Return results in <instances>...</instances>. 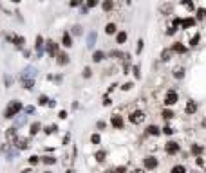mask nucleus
<instances>
[{"mask_svg":"<svg viewBox=\"0 0 206 173\" xmlns=\"http://www.w3.org/2000/svg\"><path fill=\"white\" fill-rule=\"evenodd\" d=\"M22 110V105H20V101H11L7 107H5V112H4V116L5 117H14L18 112Z\"/></svg>","mask_w":206,"mask_h":173,"instance_id":"f257e3e1","label":"nucleus"},{"mask_svg":"<svg viewBox=\"0 0 206 173\" xmlns=\"http://www.w3.org/2000/svg\"><path fill=\"white\" fill-rule=\"evenodd\" d=\"M130 123H134V125H139V123H143L145 121V112L143 110H136V112H132L130 114Z\"/></svg>","mask_w":206,"mask_h":173,"instance_id":"f03ea898","label":"nucleus"},{"mask_svg":"<svg viewBox=\"0 0 206 173\" xmlns=\"http://www.w3.org/2000/svg\"><path fill=\"white\" fill-rule=\"evenodd\" d=\"M179 101V96H177V92H174V90H170L168 94H166V97H165V103L170 107V105H176Z\"/></svg>","mask_w":206,"mask_h":173,"instance_id":"7ed1b4c3","label":"nucleus"},{"mask_svg":"<svg viewBox=\"0 0 206 173\" xmlns=\"http://www.w3.org/2000/svg\"><path fill=\"white\" fill-rule=\"evenodd\" d=\"M165 148H166V153H170V155H174V153H177V152H179V144H177V143H174V141H168Z\"/></svg>","mask_w":206,"mask_h":173,"instance_id":"20e7f679","label":"nucleus"},{"mask_svg":"<svg viewBox=\"0 0 206 173\" xmlns=\"http://www.w3.org/2000/svg\"><path fill=\"white\" fill-rule=\"evenodd\" d=\"M156 166H157L156 157H147V159H145V168H147V170H154Z\"/></svg>","mask_w":206,"mask_h":173,"instance_id":"39448f33","label":"nucleus"},{"mask_svg":"<svg viewBox=\"0 0 206 173\" xmlns=\"http://www.w3.org/2000/svg\"><path fill=\"white\" fill-rule=\"evenodd\" d=\"M112 126H114V128H121V126H123L121 116H112Z\"/></svg>","mask_w":206,"mask_h":173,"instance_id":"423d86ee","label":"nucleus"},{"mask_svg":"<svg viewBox=\"0 0 206 173\" xmlns=\"http://www.w3.org/2000/svg\"><path fill=\"white\" fill-rule=\"evenodd\" d=\"M14 144H16V148H20V150H24V148H27V139H22V137H16V139H14Z\"/></svg>","mask_w":206,"mask_h":173,"instance_id":"0eeeda50","label":"nucleus"},{"mask_svg":"<svg viewBox=\"0 0 206 173\" xmlns=\"http://www.w3.org/2000/svg\"><path fill=\"white\" fill-rule=\"evenodd\" d=\"M56 61H58L60 65H67V63H69V56H67L65 52H60V54H58V60H56Z\"/></svg>","mask_w":206,"mask_h":173,"instance_id":"6e6552de","label":"nucleus"},{"mask_svg":"<svg viewBox=\"0 0 206 173\" xmlns=\"http://www.w3.org/2000/svg\"><path fill=\"white\" fill-rule=\"evenodd\" d=\"M56 49H58V45H56L54 42H47V51H49V54H54Z\"/></svg>","mask_w":206,"mask_h":173,"instance_id":"1a4fd4ad","label":"nucleus"},{"mask_svg":"<svg viewBox=\"0 0 206 173\" xmlns=\"http://www.w3.org/2000/svg\"><path fill=\"white\" fill-rule=\"evenodd\" d=\"M181 23H183V27H192L195 23V20L194 18H185V20H181Z\"/></svg>","mask_w":206,"mask_h":173,"instance_id":"9d476101","label":"nucleus"},{"mask_svg":"<svg viewBox=\"0 0 206 173\" xmlns=\"http://www.w3.org/2000/svg\"><path fill=\"white\" fill-rule=\"evenodd\" d=\"M63 45H65V47H71V45H72V40H71L69 32H63Z\"/></svg>","mask_w":206,"mask_h":173,"instance_id":"9b49d317","label":"nucleus"},{"mask_svg":"<svg viewBox=\"0 0 206 173\" xmlns=\"http://www.w3.org/2000/svg\"><path fill=\"white\" fill-rule=\"evenodd\" d=\"M195 110H197V105H195V103H192V101H190V103H188V105H186V112H188V114H194V112H195Z\"/></svg>","mask_w":206,"mask_h":173,"instance_id":"f8f14e48","label":"nucleus"},{"mask_svg":"<svg viewBox=\"0 0 206 173\" xmlns=\"http://www.w3.org/2000/svg\"><path fill=\"white\" fill-rule=\"evenodd\" d=\"M116 40H118V43H123L125 40H127V32H118V36H116Z\"/></svg>","mask_w":206,"mask_h":173,"instance_id":"ddd939ff","label":"nucleus"},{"mask_svg":"<svg viewBox=\"0 0 206 173\" xmlns=\"http://www.w3.org/2000/svg\"><path fill=\"white\" fill-rule=\"evenodd\" d=\"M103 56H105V54H103V51H96V52H94V61H101V60H103Z\"/></svg>","mask_w":206,"mask_h":173,"instance_id":"4468645a","label":"nucleus"},{"mask_svg":"<svg viewBox=\"0 0 206 173\" xmlns=\"http://www.w3.org/2000/svg\"><path fill=\"white\" fill-rule=\"evenodd\" d=\"M201 152H203V146H201V144H194V146H192V153H195V155H199Z\"/></svg>","mask_w":206,"mask_h":173,"instance_id":"2eb2a0df","label":"nucleus"},{"mask_svg":"<svg viewBox=\"0 0 206 173\" xmlns=\"http://www.w3.org/2000/svg\"><path fill=\"white\" fill-rule=\"evenodd\" d=\"M96 161H98V162H103V161H105V152H103V150H100V152L96 153Z\"/></svg>","mask_w":206,"mask_h":173,"instance_id":"dca6fc26","label":"nucleus"},{"mask_svg":"<svg viewBox=\"0 0 206 173\" xmlns=\"http://www.w3.org/2000/svg\"><path fill=\"white\" fill-rule=\"evenodd\" d=\"M204 16H206V9H204V7H199V9H197V18L203 20Z\"/></svg>","mask_w":206,"mask_h":173,"instance_id":"f3484780","label":"nucleus"},{"mask_svg":"<svg viewBox=\"0 0 206 173\" xmlns=\"http://www.w3.org/2000/svg\"><path fill=\"white\" fill-rule=\"evenodd\" d=\"M105 31H107L109 34H112V32H116V25H114V23H109V25L105 27Z\"/></svg>","mask_w":206,"mask_h":173,"instance_id":"a211bd4d","label":"nucleus"},{"mask_svg":"<svg viewBox=\"0 0 206 173\" xmlns=\"http://www.w3.org/2000/svg\"><path fill=\"white\" fill-rule=\"evenodd\" d=\"M94 42H96V32H90V34H89V47H92Z\"/></svg>","mask_w":206,"mask_h":173,"instance_id":"6ab92c4d","label":"nucleus"},{"mask_svg":"<svg viewBox=\"0 0 206 173\" xmlns=\"http://www.w3.org/2000/svg\"><path fill=\"white\" fill-rule=\"evenodd\" d=\"M13 40H14V45H18V47L24 45V38H22V36H14Z\"/></svg>","mask_w":206,"mask_h":173,"instance_id":"aec40b11","label":"nucleus"},{"mask_svg":"<svg viewBox=\"0 0 206 173\" xmlns=\"http://www.w3.org/2000/svg\"><path fill=\"white\" fill-rule=\"evenodd\" d=\"M148 134H152V135H159V128H157V126H148Z\"/></svg>","mask_w":206,"mask_h":173,"instance_id":"412c9836","label":"nucleus"},{"mask_svg":"<svg viewBox=\"0 0 206 173\" xmlns=\"http://www.w3.org/2000/svg\"><path fill=\"white\" fill-rule=\"evenodd\" d=\"M199 40H201V36H199V34H194V38L190 40V45H197V43H199Z\"/></svg>","mask_w":206,"mask_h":173,"instance_id":"4be33fe9","label":"nucleus"},{"mask_svg":"<svg viewBox=\"0 0 206 173\" xmlns=\"http://www.w3.org/2000/svg\"><path fill=\"white\" fill-rule=\"evenodd\" d=\"M42 47H43V40H42V36H38V38H36V49L42 51Z\"/></svg>","mask_w":206,"mask_h":173,"instance_id":"5701e85b","label":"nucleus"},{"mask_svg":"<svg viewBox=\"0 0 206 173\" xmlns=\"http://www.w3.org/2000/svg\"><path fill=\"white\" fill-rule=\"evenodd\" d=\"M42 161H43L45 164H54V162H56V159H54V157H43Z\"/></svg>","mask_w":206,"mask_h":173,"instance_id":"b1692460","label":"nucleus"},{"mask_svg":"<svg viewBox=\"0 0 206 173\" xmlns=\"http://www.w3.org/2000/svg\"><path fill=\"white\" fill-rule=\"evenodd\" d=\"M170 173H185V168H183V166H174Z\"/></svg>","mask_w":206,"mask_h":173,"instance_id":"393cba45","label":"nucleus"},{"mask_svg":"<svg viewBox=\"0 0 206 173\" xmlns=\"http://www.w3.org/2000/svg\"><path fill=\"white\" fill-rule=\"evenodd\" d=\"M172 49H174L176 52H185V47H183V45H179V43H176V45H174Z\"/></svg>","mask_w":206,"mask_h":173,"instance_id":"a878e982","label":"nucleus"},{"mask_svg":"<svg viewBox=\"0 0 206 173\" xmlns=\"http://www.w3.org/2000/svg\"><path fill=\"white\" fill-rule=\"evenodd\" d=\"M38 130H40V123H34V125H33V126H31V134H33V135H34V134H36V132H38Z\"/></svg>","mask_w":206,"mask_h":173,"instance_id":"bb28decb","label":"nucleus"},{"mask_svg":"<svg viewBox=\"0 0 206 173\" xmlns=\"http://www.w3.org/2000/svg\"><path fill=\"white\" fill-rule=\"evenodd\" d=\"M103 9H105V11H109V9H112V2H110V0H107V2H103Z\"/></svg>","mask_w":206,"mask_h":173,"instance_id":"cd10ccee","label":"nucleus"},{"mask_svg":"<svg viewBox=\"0 0 206 173\" xmlns=\"http://www.w3.org/2000/svg\"><path fill=\"white\" fill-rule=\"evenodd\" d=\"M100 139H101V137H100V135H98V134H94V135H92V137H90V141H92V143H94V144H98V143H100Z\"/></svg>","mask_w":206,"mask_h":173,"instance_id":"c85d7f7f","label":"nucleus"},{"mask_svg":"<svg viewBox=\"0 0 206 173\" xmlns=\"http://www.w3.org/2000/svg\"><path fill=\"white\" fill-rule=\"evenodd\" d=\"M172 116H174V114H172L170 110H165V112H163V117H165V119H170Z\"/></svg>","mask_w":206,"mask_h":173,"instance_id":"c756f323","label":"nucleus"},{"mask_svg":"<svg viewBox=\"0 0 206 173\" xmlns=\"http://www.w3.org/2000/svg\"><path fill=\"white\" fill-rule=\"evenodd\" d=\"M163 132H165L166 135H170V134H174V130H172L170 126H165V128H163Z\"/></svg>","mask_w":206,"mask_h":173,"instance_id":"7c9ffc66","label":"nucleus"},{"mask_svg":"<svg viewBox=\"0 0 206 173\" xmlns=\"http://www.w3.org/2000/svg\"><path fill=\"white\" fill-rule=\"evenodd\" d=\"M47 101H49V99H47V97H45V96H42V97H40V105H45V103H47Z\"/></svg>","mask_w":206,"mask_h":173,"instance_id":"2f4dec72","label":"nucleus"},{"mask_svg":"<svg viewBox=\"0 0 206 173\" xmlns=\"http://www.w3.org/2000/svg\"><path fill=\"white\" fill-rule=\"evenodd\" d=\"M83 76L89 78V76H90V69H85V70H83Z\"/></svg>","mask_w":206,"mask_h":173,"instance_id":"473e14b6","label":"nucleus"},{"mask_svg":"<svg viewBox=\"0 0 206 173\" xmlns=\"http://www.w3.org/2000/svg\"><path fill=\"white\" fill-rule=\"evenodd\" d=\"M29 162H31V164H36V162H38V157H31Z\"/></svg>","mask_w":206,"mask_h":173,"instance_id":"72a5a7b5","label":"nucleus"},{"mask_svg":"<svg viewBox=\"0 0 206 173\" xmlns=\"http://www.w3.org/2000/svg\"><path fill=\"white\" fill-rule=\"evenodd\" d=\"M176 78H183V70H176Z\"/></svg>","mask_w":206,"mask_h":173,"instance_id":"f704fd0d","label":"nucleus"},{"mask_svg":"<svg viewBox=\"0 0 206 173\" xmlns=\"http://www.w3.org/2000/svg\"><path fill=\"white\" fill-rule=\"evenodd\" d=\"M114 173H125V168L121 166V168H118V170H116V171H114Z\"/></svg>","mask_w":206,"mask_h":173,"instance_id":"c9c22d12","label":"nucleus"},{"mask_svg":"<svg viewBox=\"0 0 206 173\" xmlns=\"http://www.w3.org/2000/svg\"><path fill=\"white\" fill-rule=\"evenodd\" d=\"M132 173H145L143 170H136V171H132Z\"/></svg>","mask_w":206,"mask_h":173,"instance_id":"e433bc0d","label":"nucleus"},{"mask_svg":"<svg viewBox=\"0 0 206 173\" xmlns=\"http://www.w3.org/2000/svg\"><path fill=\"white\" fill-rule=\"evenodd\" d=\"M203 126H206V119H204V121H203Z\"/></svg>","mask_w":206,"mask_h":173,"instance_id":"4c0bfd02","label":"nucleus"}]
</instances>
